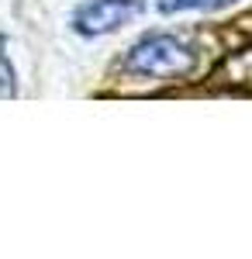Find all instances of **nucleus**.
Wrapping results in <instances>:
<instances>
[{
  "label": "nucleus",
  "instance_id": "f257e3e1",
  "mask_svg": "<svg viewBox=\"0 0 252 259\" xmlns=\"http://www.w3.org/2000/svg\"><path fill=\"white\" fill-rule=\"evenodd\" d=\"M124 69L135 76H149V80H176L187 76L194 69V49L176 35H145L138 38L128 56H124Z\"/></svg>",
  "mask_w": 252,
  "mask_h": 259
},
{
  "label": "nucleus",
  "instance_id": "f03ea898",
  "mask_svg": "<svg viewBox=\"0 0 252 259\" xmlns=\"http://www.w3.org/2000/svg\"><path fill=\"white\" fill-rule=\"evenodd\" d=\"M142 11H145L142 0H87L73 11V31L87 38H100L142 18Z\"/></svg>",
  "mask_w": 252,
  "mask_h": 259
},
{
  "label": "nucleus",
  "instance_id": "7ed1b4c3",
  "mask_svg": "<svg viewBox=\"0 0 252 259\" xmlns=\"http://www.w3.org/2000/svg\"><path fill=\"white\" fill-rule=\"evenodd\" d=\"M232 4H238V0H159L155 7L162 14H183V11H221Z\"/></svg>",
  "mask_w": 252,
  "mask_h": 259
},
{
  "label": "nucleus",
  "instance_id": "20e7f679",
  "mask_svg": "<svg viewBox=\"0 0 252 259\" xmlns=\"http://www.w3.org/2000/svg\"><path fill=\"white\" fill-rule=\"evenodd\" d=\"M14 94H18V73L7 56V38L0 35V97H14Z\"/></svg>",
  "mask_w": 252,
  "mask_h": 259
}]
</instances>
